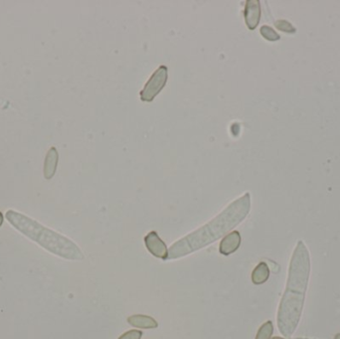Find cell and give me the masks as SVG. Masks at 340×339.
Instances as JSON below:
<instances>
[{"mask_svg":"<svg viewBox=\"0 0 340 339\" xmlns=\"http://www.w3.org/2000/svg\"><path fill=\"white\" fill-rule=\"evenodd\" d=\"M309 275L310 256L304 242L299 241L289 263L286 289L305 295Z\"/></svg>","mask_w":340,"mask_h":339,"instance_id":"obj_4","label":"cell"},{"mask_svg":"<svg viewBox=\"0 0 340 339\" xmlns=\"http://www.w3.org/2000/svg\"><path fill=\"white\" fill-rule=\"evenodd\" d=\"M58 151L55 147H51L47 152L45 162H44V177L46 179H51L55 175L57 164H58Z\"/></svg>","mask_w":340,"mask_h":339,"instance_id":"obj_9","label":"cell"},{"mask_svg":"<svg viewBox=\"0 0 340 339\" xmlns=\"http://www.w3.org/2000/svg\"><path fill=\"white\" fill-rule=\"evenodd\" d=\"M270 339H285V338H282V337H273V338Z\"/></svg>","mask_w":340,"mask_h":339,"instance_id":"obj_18","label":"cell"},{"mask_svg":"<svg viewBox=\"0 0 340 339\" xmlns=\"http://www.w3.org/2000/svg\"><path fill=\"white\" fill-rule=\"evenodd\" d=\"M241 242H242V238H241L240 233L238 231H231V232L228 233L225 237H223V239L220 243L219 251L224 256H230L231 254L235 253L240 248Z\"/></svg>","mask_w":340,"mask_h":339,"instance_id":"obj_8","label":"cell"},{"mask_svg":"<svg viewBox=\"0 0 340 339\" xmlns=\"http://www.w3.org/2000/svg\"><path fill=\"white\" fill-rule=\"evenodd\" d=\"M244 17L247 27L255 30L261 19V3L259 0H247L244 9Z\"/></svg>","mask_w":340,"mask_h":339,"instance_id":"obj_7","label":"cell"},{"mask_svg":"<svg viewBox=\"0 0 340 339\" xmlns=\"http://www.w3.org/2000/svg\"><path fill=\"white\" fill-rule=\"evenodd\" d=\"M6 218L18 231L39 244L45 250L67 260H84L83 252L70 239L42 226L25 215L12 210L6 213Z\"/></svg>","mask_w":340,"mask_h":339,"instance_id":"obj_2","label":"cell"},{"mask_svg":"<svg viewBox=\"0 0 340 339\" xmlns=\"http://www.w3.org/2000/svg\"><path fill=\"white\" fill-rule=\"evenodd\" d=\"M168 80V68L164 65L160 66L152 73L149 80L144 85L140 93V98L143 102L150 103L161 93Z\"/></svg>","mask_w":340,"mask_h":339,"instance_id":"obj_5","label":"cell"},{"mask_svg":"<svg viewBox=\"0 0 340 339\" xmlns=\"http://www.w3.org/2000/svg\"><path fill=\"white\" fill-rule=\"evenodd\" d=\"M260 33L268 41L274 42V41H278L281 39V36L279 35L271 27H269L268 25L262 26L260 29Z\"/></svg>","mask_w":340,"mask_h":339,"instance_id":"obj_13","label":"cell"},{"mask_svg":"<svg viewBox=\"0 0 340 339\" xmlns=\"http://www.w3.org/2000/svg\"><path fill=\"white\" fill-rule=\"evenodd\" d=\"M294 339H305V338H294Z\"/></svg>","mask_w":340,"mask_h":339,"instance_id":"obj_19","label":"cell"},{"mask_svg":"<svg viewBox=\"0 0 340 339\" xmlns=\"http://www.w3.org/2000/svg\"><path fill=\"white\" fill-rule=\"evenodd\" d=\"M2 223H3V215H2V213L0 212V227H1Z\"/></svg>","mask_w":340,"mask_h":339,"instance_id":"obj_16","label":"cell"},{"mask_svg":"<svg viewBox=\"0 0 340 339\" xmlns=\"http://www.w3.org/2000/svg\"><path fill=\"white\" fill-rule=\"evenodd\" d=\"M127 322L133 327L143 328V329H152L158 326V323L154 319L143 314L131 315L127 319Z\"/></svg>","mask_w":340,"mask_h":339,"instance_id":"obj_10","label":"cell"},{"mask_svg":"<svg viewBox=\"0 0 340 339\" xmlns=\"http://www.w3.org/2000/svg\"><path fill=\"white\" fill-rule=\"evenodd\" d=\"M144 244L146 249L154 257L161 260L168 259V249L165 243L161 240V237L155 231H151L145 236Z\"/></svg>","mask_w":340,"mask_h":339,"instance_id":"obj_6","label":"cell"},{"mask_svg":"<svg viewBox=\"0 0 340 339\" xmlns=\"http://www.w3.org/2000/svg\"><path fill=\"white\" fill-rule=\"evenodd\" d=\"M273 332H274L273 322H267L260 327L256 339H270Z\"/></svg>","mask_w":340,"mask_h":339,"instance_id":"obj_12","label":"cell"},{"mask_svg":"<svg viewBox=\"0 0 340 339\" xmlns=\"http://www.w3.org/2000/svg\"><path fill=\"white\" fill-rule=\"evenodd\" d=\"M275 26L277 29L283 31V32H286V33H289V34H292V33H296V28L286 20H278L275 22Z\"/></svg>","mask_w":340,"mask_h":339,"instance_id":"obj_14","label":"cell"},{"mask_svg":"<svg viewBox=\"0 0 340 339\" xmlns=\"http://www.w3.org/2000/svg\"><path fill=\"white\" fill-rule=\"evenodd\" d=\"M250 210L251 194L247 192L230 203L210 222L176 241L168 249V259L176 260L213 244L241 224Z\"/></svg>","mask_w":340,"mask_h":339,"instance_id":"obj_1","label":"cell"},{"mask_svg":"<svg viewBox=\"0 0 340 339\" xmlns=\"http://www.w3.org/2000/svg\"><path fill=\"white\" fill-rule=\"evenodd\" d=\"M143 332L140 330H129L124 333L119 339H142Z\"/></svg>","mask_w":340,"mask_h":339,"instance_id":"obj_15","label":"cell"},{"mask_svg":"<svg viewBox=\"0 0 340 339\" xmlns=\"http://www.w3.org/2000/svg\"><path fill=\"white\" fill-rule=\"evenodd\" d=\"M268 277L269 268L268 265L264 262H261L252 273V282L255 285H262L268 281Z\"/></svg>","mask_w":340,"mask_h":339,"instance_id":"obj_11","label":"cell"},{"mask_svg":"<svg viewBox=\"0 0 340 339\" xmlns=\"http://www.w3.org/2000/svg\"><path fill=\"white\" fill-rule=\"evenodd\" d=\"M304 293L286 289L278 312V326L280 332L290 337L301 321L304 308Z\"/></svg>","mask_w":340,"mask_h":339,"instance_id":"obj_3","label":"cell"},{"mask_svg":"<svg viewBox=\"0 0 340 339\" xmlns=\"http://www.w3.org/2000/svg\"><path fill=\"white\" fill-rule=\"evenodd\" d=\"M334 339H340V333L336 334V335H335V337H334Z\"/></svg>","mask_w":340,"mask_h":339,"instance_id":"obj_17","label":"cell"}]
</instances>
